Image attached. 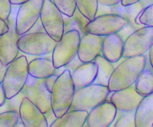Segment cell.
I'll list each match as a JSON object with an SVG mask.
<instances>
[{
	"label": "cell",
	"mask_w": 153,
	"mask_h": 127,
	"mask_svg": "<svg viewBox=\"0 0 153 127\" xmlns=\"http://www.w3.org/2000/svg\"><path fill=\"white\" fill-rule=\"evenodd\" d=\"M146 55L126 58L115 68L110 78V91L123 90L133 85L140 73L145 69Z\"/></svg>",
	"instance_id": "obj_1"
},
{
	"label": "cell",
	"mask_w": 153,
	"mask_h": 127,
	"mask_svg": "<svg viewBox=\"0 0 153 127\" xmlns=\"http://www.w3.org/2000/svg\"><path fill=\"white\" fill-rule=\"evenodd\" d=\"M17 95L22 100L23 97H27L35 103L45 115L48 127L51 126L57 118L52 109L51 92L48 90L45 85V79L34 78L29 75L24 87Z\"/></svg>",
	"instance_id": "obj_2"
},
{
	"label": "cell",
	"mask_w": 153,
	"mask_h": 127,
	"mask_svg": "<svg viewBox=\"0 0 153 127\" xmlns=\"http://www.w3.org/2000/svg\"><path fill=\"white\" fill-rule=\"evenodd\" d=\"M74 93V84L70 71L65 70L56 79L51 90L52 109L57 118L70 110Z\"/></svg>",
	"instance_id": "obj_3"
},
{
	"label": "cell",
	"mask_w": 153,
	"mask_h": 127,
	"mask_svg": "<svg viewBox=\"0 0 153 127\" xmlns=\"http://www.w3.org/2000/svg\"><path fill=\"white\" fill-rule=\"evenodd\" d=\"M28 65L27 58L23 55L17 56L8 65L2 83L6 99L14 97L24 87L29 76Z\"/></svg>",
	"instance_id": "obj_4"
},
{
	"label": "cell",
	"mask_w": 153,
	"mask_h": 127,
	"mask_svg": "<svg viewBox=\"0 0 153 127\" xmlns=\"http://www.w3.org/2000/svg\"><path fill=\"white\" fill-rule=\"evenodd\" d=\"M19 7L18 5H12L11 13L5 20L8 23V31L0 36V61L5 66L11 64L20 52L17 42L20 36L16 29V18Z\"/></svg>",
	"instance_id": "obj_5"
},
{
	"label": "cell",
	"mask_w": 153,
	"mask_h": 127,
	"mask_svg": "<svg viewBox=\"0 0 153 127\" xmlns=\"http://www.w3.org/2000/svg\"><path fill=\"white\" fill-rule=\"evenodd\" d=\"M107 86L92 84L75 90L70 110H86L89 112L100 103L106 101L110 93Z\"/></svg>",
	"instance_id": "obj_6"
},
{
	"label": "cell",
	"mask_w": 153,
	"mask_h": 127,
	"mask_svg": "<svg viewBox=\"0 0 153 127\" xmlns=\"http://www.w3.org/2000/svg\"><path fill=\"white\" fill-rule=\"evenodd\" d=\"M56 41L46 32H27L20 36L17 42L20 52L33 56H42L52 53Z\"/></svg>",
	"instance_id": "obj_7"
},
{
	"label": "cell",
	"mask_w": 153,
	"mask_h": 127,
	"mask_svg": "<svg viewBox=\"0 0 153 127\" xmlns=\"http://www.w3.org/2000/svg\"><path fill=\"white\" fill-rule=\"evenodd\" d=\"M80 41V35L77 31L64 32L52 52V61L56 68L65 66L77 54Z\"/></svg>",
	"instance_id": "obj_8"
},
{
	"label": "cell",
	"mask_w": 153,
	"mask_h": 127,
	"mask_svg": "<svg viewBox=\"0 0 153 127\" xmlns=\"http://www.w3.org/2000/svg\"><path fill=\"white\" fill-rule=\"evenodd\" d=\"M153 43V26H144L134 31L124 41L123 58L146 53Z\"/></svg>",
	"instance_id": "obj_9"
},
{
	"label": "cell",
	"mask_w": 153,
	"mask_h": 127,
	"mask_svg": "<svg viewBox=\"0 0 153 127\" xmlns=\"http://www.w3.org/2000/svg\"><path fill=\"white\" fill-rule=\"evenodd\" d=\"M40 19L45 32L53 40L59 41L64 34L63 14L52 0L43 1Z\"/></svg>",
	"instance_id": "obj_10"
},
{
	"label": "cell",
	"mask_w": 153,
	"mask_h": 127,
	"mask_svg": "<svg viewBox=\"0 0 153 127\" xmlns=\"http://www.w3.org/2000/svg\"><path fill=\"white\" fill-rule=\"evenodd\" d=\"M128 25V20L118 14H105L96 16L87 24L88 32L99 36L117 34Z\"/></svg>",
	"instance_id": "obj_11"
},
{
	"label": "cell",
	"mask_w": 153,
	"mask_h": 127,
	"mask_svg": "<svg viewBox=\"0 0 153 127\" xmlns=\"http://www.w3.org/2000/svg\"><path fill=\"white\" fill-rule=\"evenodd\" d=\"M44 0H28L19 7L16 18V29L20 36L26 34L40 18Z\"/></svg>",
	"instance_id": "obj_12"
},
{
	"label": "cell",
	"mask_w": 153,
	"mask_h": 127,
	"mask_svg": "<svg viewBox=\"0 0 153 127\" xmlns=\"http://www.w3.org/2000/svg\"><path fill=\"white\" fill-rule=\"evenodd\" d=\"M147 5L144 3L143 0L140 2H137L133 5L124 6L121 2L113 6H103L98 5V11L96 16L101 15L105 14H118L125 17L128 20V25L126 27L128 28L132 32L137 30L140 28L143 27V25H137L135 23V19L140 15L142 11Z\"/></svg>",
	"instance_id": "obj_13"
},
{
	"label": "cell",
	"mask_w": 153,
	"mask_h": 127,
	"mask_svg": "<svg viewBox=\"0 0 153 127\" xmlns=\"http://www.w3.org/2000/svg\"><path fill=\"white\" fill-rule=\"evenodd\" d=\"M117 114V109L113 103L104 101L89 111L84 126H110L116 119Z\"/></svg>",
	"instance_id": "obj_14"
},
{
	"label": "cell",
	"mask_w": 153,
	"mask_h": 127,
	"mask_svg": "<svg viewBox=\"0 0 153 127\" xmlns=\"http://www.w3.org/2000/svg\"><path fill=\"white\" fill-rule=\"evenodd\" d=\"M143 98V97L137 93L134 84L127 88L113 91L110 101L116 106L117 111L131 112L136 110Z\"/></svg>",
	"instance_id": "obj_15"
},
{
	"label": "cell",
	"mask_w": 153,
	"mask_h": 127,
	"mask_svg": "<svg viewBox=\"0 0 153 127\" xmlns=\"http://www.w3.org/2000/svg\"><path fill=\"white\" fill-rule=\"evenodd\" d=\"M19 115L25 127H48L45 115L27 97H23L20 103Z\"/></svg>",
	"instance_id": "obj_16"
},
{
	"label": "cell",
	"mask_w": 153,
	"mask_h": 127,
	"mask_svg": "<svg viewBox=\"0 0 153 127\" xmlns=\"http://www.w3.org/2000/svg\"><path fill=\"white\" fill-rule=\"evenodd\" d=\"M104 37L87 32L80 37L77 55L83 63L93 61L101 54V46Z\"/></svg>",
	"instance_id": "obj_17"
},
{
	"label": "cell",
	"mask_w": 153,
	"mask_h": 127,
	"mask_svg": "<svg viewBox=\"0 0 153 127\" xmlns=\"http://www.w3.org/2000/svg\"><path fill=\"white\" fill-rule=\"evenodd\" d=\"M98 74V65L94 61L83 63L80 67L71 73L75 90L89 85L95 81Z\"/></svg>",
	"instance_id": "obj_18"
},
{
	"label": "cell",
	"mask_w": 153,
	"mask_h": 127,
	"mask_svg": "<svg viewBox=\"0 0 153 127\" xmlns=\"http://www.w3.org/2000/svg\"><path fill=\"white\" fill-rule=\"evenodd\" d=\"M124 40L118 34L104 36L101 46V55L112 63L123 58Z\"/></svg>",
	"instance_id": "obj_19"
},
{
	"label": "cell",
	"mask_w": 153,
	"mask_h": 127,
	"mask_svg": "<svg viewBox=\"0 0 153 127\" xmlns=\"http://www.w3.org/2000/svg\"><path fill=\"white\" fill-rule=\"evenodd\" d=\"M135 127H153V93L143 97L135 110Z\"/></svg>",
	"instance_id": "obj_20"
},
{
	"label": "cell",
	"mask_w": 153,
	"mask_h": 127,
	"mask_svg": "<svg viewBox=\"0 0 153 127\" xmlns=\"http://www.w3.org/2000/svg\"><path fill=\"white\" fill-rule=\"evenodd\" d=\"M28 70L29 75L41 79H45L55 74L56 71L52 58H38L32 60L29 62Z\"/></svg>",
	"instance_id": "obj_21"
},
{
	"label": "cell",
	"mask_w": 153,
	"mask_h": 127,
	"mask_svg": "<svg viewBox=\"0 0 153 127\" xmlns=\"http://www.w3.org/2000/svg\"><path fill=\"white\" fill-rule=\"evenodd\" d=\"M88 114L86 110H69L61 117L56 118L50 127H83Z\"/></svg>",
	"instance_id": "obj_22"
},
{
	"label": "cell",
	"mask_w": 153,
	"mask_h": 127,
	"mask_svg": "<svg viewBox=\"0 0 153 127\" xmlns=\"http://www.w3.org/2000/svg\"><path fill=\"white\" fill-rule=\"evenodd\" d=\"M134 87L139 94L143 97L153 93V69L148 58L146 57V68L134 82Z\"/></svg>",
	"instance_id": "obj_23"
},
{
	"label": "cell",
	"mask_w": 153,
	"mask_h": 127,
	"mask_svg": "<svg viewBox=\"0 0 153 127\" xmlns=\"http://www.w3.org/2000/svg\"><path fill=\"white\" fill-rule=\"evenodd\" d=\"M63 21H64V32L68 31L76 30L80 33V37L88 32L87 24L89 23V20L83 16L77 8H76L71 17L63 14Z\"/></svg>",
	"instance_id": "obj_24"
},
{
	"label": "cell",
	"mask_w": 153,
	"mask_h": 127,
	"mask_svg": "<svg viewBox=\"0 0 153 127\" xmlns=\"http://www.w3.org/2000/svg\"><path fill=\"white\" fill-rule=\"evenodd\" d=\"M98 65V74L94 83L108 87L110 78L115 69L114 63L106 59L102 55H98L94 60Z\"/></svg>",
	"instance_id": "obj_25"
},
{
	"label": "cell",
	"mask_w": 153,
	"mask_h": 127,
	"mask_svg": "<svg viewBox=\"0 0 153 127\" xmlns=\"http://www.w3.org/2000/svg\"><path fill=\"white\" fill-rule=\"evenodd\" d=\"M76 8L89 21L96 17L98 8V0H75Z\"/></svg>",
	"instance_id": "obj_26"
},
{
	"label": "cell",
	"mask_w": 153,
	"mask_h": 127,
	"mask_svg": "<svg viewBox=\"0 0 153 127\" xmlns=\"http://www.w3.org/2000/svg\"><path fill=\"white\" fill-rule=\"evenodd\" d=\"M114 127H135V111L120 112L113 123Z\"/></svg>",
	"instance_id": "obj_27"
},
{
	"label": "cell",
	"mask_w": 153,
	"mask_h": 127,
	"mask_svg": "<svg viewBox=\"0 0 153 127\" xmlns=\"http://www.w3.org/2000/svg\"><path fill=\"white\" fill-rule=\"evenodd\" d=\"M20 118L19 112L5 111L0 113V127H14Z\"/></svg>",
	"instance_id": "obj_28"
},
{
	"label": "cell",
	"mask_w": 153,
	"mask_h": 127,
	"mask_svg": "<svg viewBox=\"0 0 153 127\" xmlns=\"http://www.w3.org/2000/svg\"><path fill=\"white\" fill-rule=\"evenodd\" d=\"M62 14L71 17L76 10L75 0H52Z\"/></svg>",
	"instance_id": "obj_29"
},
{
	"label": "cell",
	"mask_w": 153,
	"mask_h": 127,
	"mask_svg": "<svg viewBox=\"0 0 153 127\" xmlns=\"http://www.w3.org/2000/svg\"><path fill=\"white\" fill-rule=\"evenodd\" d=\"M139 21L143 26H153V3L144 8L139 17Z\"/></svg>",
	"instance_id": "obj_30"
},
{
	"label": "cell",
	"mask_w": 153,
	"mask_h": 127,
	"mask_svg": "<svg viewBox=\"0 0 153 127\" xmlns=\"http://www.w3.org/2000/svg\"><path fill=\"white\" fill-rule=\"evenodd\" d=\"M12 4L10 0H0V18L6 20L11 11Z\"/></svg>",
	"instance_id": "obj_31"
},
{
	"label": "cell",
	"mask_w": 153,
	"mask_h": 127,
	"mask_svg": "<svg viewBox=\"0 0 153 127\" xmlns=\"http://www.w3.org/2000/svg\"><path fill=\"white\" fill-rule=\"evenodd\" d=\"M83 63V61H81V60L79 58L78 55L76 54L68 64L63 66V68H64V70H68L70 71V73H71L78 67H80Z\"/></svg>",
	"instance_id": "obj_32"
},
{
	"label": "cell",
	"mask_w": 153,
	"mask_h": 127,
	"mask_svg": "<svg viewBox=\"0 0 153 127\" xmlns=\"http://www.w3.org/2000/svg\"><path fill=\"white\" fill-rule=\"evenodd\" d=\"M59 76L56 75V74H53V75L51 76L48 77V78L45 79V85H46L47 88L48 89L49 91L51 92L52 90L53 87V84L55 83L56 80L58 78Z\"/></svg>",
	"instance_id": "obj_33"
},
{
	"label": "cell",
	"mask_w": 153,
	"mask_h": 127,
	"mask_svg": "<svg viewBox=\"0 0 153 127\" xmlns=\"http://www.w3.org/2000/svg\"><path fill=\"white\" fill-rule=\"evenodd\" d=\"M45 32V29L42 25L41 19L39 18L28 32Z\"/></svg>",
	"instance_id": "obj_34"
},
{
	"label": "cell",
	"mask_w": 153,
	"mask_h": 127,
	"mask_svg": "<svg viewBox=\"0 0 153 127\" xmlns=\"http://www.w3.org/2000/svg\"><path fill=\"white\" fill-rule=\"evenodd\" d=\"M98 5L103 6H113L121 2V0H98Z\"/></svg>",
	"instance_id": "obj_35"
},
{
	"label": "cell",
	"mask_w": 153,
	"mask_h": 127,
	"mask_svg": "<svg viewBox=\"0 0 153 127\" xmlns=\"http://www.w3.org/2000/svg\"><path fill=\"white\" fill-rule=\"evenodd\" d=\"M8 31V26L7 22L5 20H2V18H0V36L6 33Z\"/></svg>",
	"instance_id": "obj_36"
},
{
	"label": "cell",
	"mask_w": 153,
	"mask_h": 127,
	"mask_svg": "<svg viewBox=\"0 0 153 127\" xmlns=\"http://www.w3.org/2000/svg\"><path fill=\"white\" fill-rule=\"evenodd\" d=\"M6 97H5V92H4L3 87H2V84H0V108L5 105V102H6Z\"/></svg>",
	"instance_id": "obj_37"
},
{
	"label": "cell",
	"mask_w": 153,
	"mask_h": 127,
	"mask_svg": "<svg viewBox=\"0 0 153 127\" xmlns=\"http://www.w3.org/2000/svg\"><path fill=\"white\" fill-rule=\"evenodd\" d=\"M7 68H8V66H5V65H2L1 61H0V84L2 83Z\"/></svg>",
	"instance_id": "obj_38"
},
{
	"label": "cell",
	"mask_w": 153,
	"mask_h": 127,
	"mask_svg": "<svg viewBox=\"0 0 153 127\" xmlns=\"http://www.w3.org/2000/svg\"><path fill=\"white\" fill-rule=\"evenodd\" d=\"M141 0H121V4L124 6H128V5H133V4L139 2Z\"/></svg>",
	"instance_id": "obj_39"
},
{
	"label": "cell",
	"mask_w": 153,
	"mask_h": 127,
	"mask_svg": "<svg viewBox=\"0 0 153 127\" xmlns=\"http://www.w3.org/2000/svg\"><path fill=\"white\" fill-rule=\"evenodd\" d=\"M148 52H149L148 55H149V63L153 69V43L151 46V47L149 48V49Z\"/></svg>",
	"instance_id": "obj_40"
},
{
	"label": "cell",
	"mask_w": 153,
	"mask_h": 127,
	"mask_svg": "<svg viewBox=\"0 0 153 127\" xmlns=\"http://www.w3.org/2000/svg\"><path fill=\"white\" fill-rule=\"evenodd\" d=\"M10 1H11V3L12 5H20L24 3V2H26V1H28V0H10Z\"/></svg>",
	"instance_id": "obj_41"
},
{
	"label": "cell",
	"mask_w": 153,
	"mask_h": 127,
	"mask_svg": "<svg viewBox=\"0 0 153 127\" xmlns=\"http://www.w3.org/2000/svg\"><path fill=\"white\" fill-rule=\"evenodd\" d=\"M14 127H25L24 123H23L22 120L20 119V117L19 118L18 121H17V123L15 124V126H14Z\"/></svg>",
	"instance_id": "obj_42"
},
{
	"label": "cell",
	"mask_w": 153,
	"mask_h": 127,
	"mask_svg": "<svg viewBox=\"0 0 153 127\" xmlns=\"http://www.w3.org/2000/svg\"><path fill=\"white\" fill-rule=\"evenodd\" d=\"M144 2V3L146 4V5H150V4L153 3V0H143Z\"/></svg>",
	"instance_id": "obj_43"
}]
</instances>
